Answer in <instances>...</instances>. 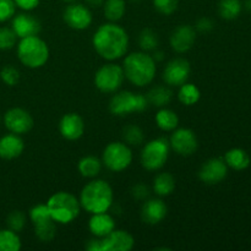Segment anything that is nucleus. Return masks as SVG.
Masks as SVG:
<instances>
[{
  "mask_svg": "<svg viewBox=\"0 0 251 251\" xmlns=\"http://www.w3.org/2000/svg\"><path fill=\"white\" fill-rule=\"evenodd\" d=\"M92 44L98 55L105 60H117L125 55L129 47V36L123 27L104 24L93 34Z\"/></svg>",
  "mask_w": 251,
  "mask_h": 251,
  "instance_id": "obj_1",
  "label": "nucleus"
},
{
  "mask_svg": "<svg viewBox=\"0 0 251 251\" xmlns=\"http://www.w3.org/2000/svg\"><path fill=\"white\" fill-rule=\"evenodd\" d=\"M123 70L130 82L144 87L150 85L156 76V61L145 51H135L125 58Z\"/></svg>",
  "mask_w": 251,
  "mask_h": 251,
  "instance_id": "obj_2",
  "label": "nucleus"
},
{
  "mask_svg": "<svg viewBox=\"0 0 251 251\" xmlns=\"http://www.w3.org/2000/svg\"><path fill=\"white\" fill-rule=\"evenodd\" d=\"M113 199V189L107 181L92 180L81 190L80 205L92 215L107 212L112 207Z\"/></svg>",
  "mask_w": 251,
  "mask_h": 251,
  "instance_id": "obj_3",
  "label": "nucleus"
},
{
  "mask_svg": "<svg viewBox=\"0 0 251 251\" xmlns=\"http://www.w3.org/2000/svg\"><path fill=\"white\" fill-rule=\"evenodd\" d=\"M47 206L51 218L55 221V223L60 225L71 223L80 215V201L76 199V196L66 191H59L51 195Z\"/></svg>",
  "mask_w": 251,
  "mask_h": 251,
  "instance_id": "obj_4",
  "label": "nucleus"
},
{
  "mask_svg": "<svg viewBox=\"0 0 251 251\" xmlns=\"http://www.w3.org/2000/svg\"><path fill=\"white\" fill-rule=\"evenodd\" d=\"M17 56L25 66L38 69L46 65L49 59L48 44L38 36L21 38L17 47Z\"/></svg>",
  "mask_w": 251,
  "mask_h": 251,
  "instance_id": "obj_5",
  "label": "nucleus"
},
{
  "mask_svg": "<svg viewBox=\"0 0 251 251\" xmlns=\"http://www.w3.org/2000/svg\"><path fill=\"white\" fill-rule=\"evenodd\" d=\"M149 100L144 95H135L130 91H122L113 96L109 102V110L118 117L144 112L149 107Z\"/></svg>",
  "mask_w": 251,
  "mask_h": 251,
  "instance_id": "obj_6",
  "label": "nucleus"
},
{
  "mask_svg": "<svg viewBox=\"0 0 251 251\" xmlns=\"http://www.w3.org/2000/svg\"><path fill=\"white\" fill-rule=\"evenodd\" d=\"M171 145L164 137H158L145 145L141 152V164L147 171H158L166 164Z\"/></svg>",
  "mask_w": 251,
  "mask_h": 251,
  "instance_id": "obj_7",
  "label": "nucleus"
},
{
  "mask_svg": "<svg viewBox=\"0 0 251 251\" xmlns=\"http://www.w3.org/2000/svg\"><path fill=\"white\" fill-rule=\"evenodd\" d=\"M102 162L109 171L123 172L131 164L132 152L124 142H112L103 151Z\"/></svg>",
  "mask_w": 251,
  "mask_h": 251,
  "instance_id": "obj_8",
  "label": "nucleus"
},
{
  "mask_svg": "<svg viewBox=\"0 0 251 251\" xmlns=\"http://www.w3.org/2000/svg\"><path fill=\"white\" fill-rule=\"evenodd\" d=\"M124 78L125 74L122 66L109 63L98 69L95 75V85L100 92L114 93L122 87Z\"/></svg>",
  "mask_w": 251,
  "mask_h": 251,
  "instance_id": "obj_9",
  "label": "nucleus"
},
{
  "mask_svg": "<svg viewBox=\"0 0 251 251\" xmlns=\"http://www.w3.org/2000/svg\"><path fill=\"white\" fill-rule=\"evenodd\" d=\"M169 145L178 154L188 157L195 153L199 147V141L193 130L181 127L172 134Z\"/></svg>",
  "mask_w": 251,
  "mask_h": 251,
  "instance_id": "obj_10",
  "label": "nucleus"
},
{
  "mask_svg": "<svg viewBox=\"0 0 251 251\" xmlns=\"http://www.w3.org/2000/svg\"><path fill=\"white\" fill-rule=\"evenodd\" d=\"M191 66L186 59L176 58L169 61L163 71V80L167 85L180 87L188 81Z\"/></svg>",
  "mask_w": 251,
  "mask_h": 251,
  "instance_id": "obj_11",
  "label": "nucleus"
},
{
  "mask_svg": "<svg viewBox=\"0 0 251 251\" xmlns=\"http://www.w3.org/2000/svg\"><path fill=\"white\" fill-rule=\"evenodd\" d=\"M4 124L12 134H27L33 127V118L22 108H12L5 113Z\"/></svg>",
  "mask_w": 251,
  "mask_h": 251,
  "instance_id": "obj_12",
  "label": "nucleus"
},
{
  "mask_svg": "<svg viewBox=\"0 0 251 251\" xmlns=\"http://www.w3.org/2000/svg\"><path fill=\"white\" fill-rule=\"evenodd\" d=\"M63 19L70 28L82 31L92 24V14L90 9L82 4H71L64 10Z\"/></svg>",
  "mask_w": 251,
  "mask_h": 251,
  "instance_id": "obj_13",
  "label": "nucleus"
},
{
  "mask_svg": "<svg viewBox=\"0 0 251 251\" xmlns=\"http://www.w3.org/2000/svg\"><path fill=\"white\" fill-rule=\"evenodd\" d=\"M135 239L126 230H113L105 237L100 238V251H130Z\"/></svg>",
  "mask_w": 251,
  "mask_h": 251,
  "instance_id": "obj_14",
  "label": "nucleus"
},
{
  "mask_svg": "<svg viewBox=\"0 0 251 251\" xmlns=\"http://www.w3.org/2000/svg\"><path fill=\"white\" fill-rule=\"evenodd\" d=\"M228 166L225 159L211 158L202 164L199 171V178L207 185H216L227 176Z\"/></svg>",
  "mask_w": 251,
  "mask_h": 251,
  "instance_id": "obj_15",
  "label": "nucleus"
},
{
  "mask_svg": "<svg viewBox=\"0 0 251 251\" xmlns=\"http://www.w3.org/2000/svg\"><path fill=\"white\" fill-rule=\"evenodd\" d=\"M196 41V31L190 25H181L176 27L171 34L169 43L176 53H186L193 48Z\"/></svg>",
  "mask_w": 251,
  "mask_h": 251,
  "instance_id": "obj_16",
  "label": "nucleus"
},
{
  "mask_svg": "<svg viewBox=\"0 0 251 251\" xmlns=\"http://www.w3.org/2000/svg\"><path fill=\"white\" fill-rule=\"evenodd\" d=\"M59 131L65 140L75 141L80 139L85 132V123L82 118L76 113H68L60 119Z\"/></svg>",
  "mask_w": 251,
  "mask_h": 251,
  "instance_id": "obj_17",
  "label": "nucleus"
},
{
  "mask_svg": "<svg viewBox=\"0 0 251 251\" xmlns=\"http://www.w3.org/2000/svg\"><path fill=\"white\" fill-rule=\"evenodd\" d=\"M12 29L19 38L37 36L41 32V22L29 14H19L12 20Z\"/></svg>",
  "mask_w": 251,
  "mask_h": 251,
  "instance_id": "obj_18",
  "label": "nucleus"
},
{
  "mask_svg": "<svg viewBox=\"0 0 251 251\" xmlns=\"http://www.w3.org/2000/svg\"><path fill=\"white\" fill-rule=\"evenodd\" d=\"M168 208L161 199H151L142 205L141 220L146 225L154 226L166 218Z\"/></svg>",
  "mask_w": 251,
  "mask_h": 251,
  "instance_id": "obj_19",
  "label": "nucleus"
},
{
  "mask_svg": "<svg viewBox=\"0 0 251 251\" xmlns=\"http://www.w3.org/2000/svg\"><path fill=\"white\" fill-rule=\"evenodd\" d=\"M24 140L17 134L5 135L0 139V158L14 159L21 156L24 152Z\"/></svg>",
  "mask_w": 251,
  "mask_h": 251,
  "instance_id": "obj_20",
  "label": "nucleus"
},
{
  "mask_svg": "<svg viewBox=\"0 0 251 251\" xmlns=\"http://www.w3.org/2000/svg\"><path fill=\"white\" fill-rule=\"evenodd\" d=\"M88 228L95 237L103 238L115 229V222L107 212L93 213L88 222Z\"/></svg>",
  "mask_w": 251,
  "mask_h": 251,
  "instance_id": "obj_21",
  "label": "nucleus"
},
{
  "mask_svg": "<svg viewBox=\"0 0 251 251\" xmlns=\"http://www.w3.org/2000/svg\"><path fill=\"white\" fill-rule=\"evenodd\" d=\"M225 162L228 167L235 171H244L250 166V157L242 149H232L226 153Z\"/></svg>",
  "mask_w": 251,
  "mask_h": 251,
  "instance_id": "obj_22",
  "label": "nucleus"
},
{
  "mask_svg": "<svg viewBox=\"0 0 251 251\" xmlns=\"http://www.w3.org/2000/svg\"><path fill=\"white\" fill-rule=\"evenodd\" d=\"M146 97L149 100L150 104H153L154 107L163 108L172 102L173 92H172L171 88L166 87V86H156V87L151 88L149 91Z\"/></svg>",
  "mask_w": 251,
  "mask_h": 251,
  "instance_id": "obj_23",
  "label": "nucleus"
},
{
  "mask_svg": "<svg viewBox=\"0 0 251 251\" xmlns=\"http://www.w3.org/2000/svg\"><path fill=\"white\" fill-rule=\"evenodd\" d=\"M176 189V179L171 173H159L153 180V190L158 196H169Z\"/></svg>",
  "mask_w": 251,
  "mask_h": 251,
  "instance_id": "obj_24",
  "label": "nucleus"
},
{
  "mask_svg": "<svg viewBox=\"0 0 251 251\" xmlns=\"http://www.w3.org/2000/svg\"><path fill=\"white\" fill-rule=\"evenodd\" d=\"M77 168L83 178H96L100 173L102 162L95 156H86L80 159Z\"/></svg>",
  "mask_w": 251,
  "mask_h": 251,
  "instance_id": "obj_25",
  "label": "nucleus"
},
{
  "mask_svg": "<svg viewBox=\"0 0 251 251\" xmlns=\"http://www.w3.org/2000/svg\"><path fill=\"white\" fill-rule=\"evenodd\" d=\"M156 123L163 131H173L179 124V118L176 112L167 108H162L156 114Z\"/></svg>",
  "mask_w": 251,
  "mask_h": 251,
  "instance_id": "obj_26",
  "label": "nucleus"
},
{
  "mask_svg": "<svg viewBox=\"0 0 251 251\" xmlns=\"http://www.w3.org/2000/svg\"><path fill=\"white\" fill-rule=\"evenodd\" d=\"M126 10L125 0H105L103 4L105 19L112 22H117L123 19Z\"/></svg>",
  "mask_w": 251,
  "mask_h": 251,
  "instance_id": "obj_27",
  "label": "nucleus"
},
{
  "mask_svg": "<svg viewBox=\"0 0 251 251\" xmlns=\"http://www.w3.org/2000/svg\"><path fill=\"white\" fill-rule=\"evenodd\" d=\"M242 12V2L239 0H220L218 14L225 20H235Z\"/></svg>",
  "mask_w": 251,
  "mask_h": 251,
  "instance_id": "obj_28",
  "label": "nucleus"
},
{
  "mask_svg": "<svg viewBox=\"0 0 251 251\" xmlns=\"http://www.w3.org/2000/svg\"><path fill=\"white\" fill-rule=\"evenodd\" d=\"M21 249V239L16 232L11 229L0 230V251H19Z\"/></svg>",
  "mask_w": 251,
  "mask_h": 251,
  "instance_id": "obj_29",
  "label": "nucleus"
},
{
  "mask_svg": "<svg viewBox=\"0 0 251 251\" xmlns=\"http://www.w3.org/2000/svg\"><path fill=\"white\" fill-rule=\"evenodd\" d=\"M201 93L198 86L194 83H184L180 86L178 98L184 105H194L200 100Z\"/></svg>",
  "mask_w": 251,
  "mask_h": 251,
  "instance_id": "obj_30",
  "label": "nucleus"
},
{
  "mask_svg": "<svg viewBox=\"0 0 251 251\" xmlns=\"http://www.w3.org/2000/svg\"><path fill=\"white\" fill-rule=\"evenodd\" d=\"M34 234H36V237L38 238L41 242H51L56 235L55 221L50 220L39 223V225H36L34 226Z\"/></svg>",
  "mask_w": 251,
  "mask_h": 251,
  "instance_id": "obj_31",
  "label": "nucleus"
},
{
  "mask_svg": "<svg viewBox=\"0 0 251 251\" xmlns=\"http://www.w3.org/2000/svg\"><path fill=\"white\" fill-rule=\"evenodd\" d=\"M159 44L158 36L151 28H144L139 34V46L142 50L151 51L156 50Z\"/></svg>",
  "mask_w": 251,
  "mask_h": 251,
  "instance_id": "obj_32",
  "label": "nucleus"
},
{
  "mask_svg": "<svg viewBox=\"0 0 251 251\" xmlns=\"http://www.w3.org/2000/svg\"><path fill=\"white\" fill-rule=\"evenodd\" d=\"M145 135L144 131L140 126L137 125H127L123 129V140L126 142V145L130 146H139L144 142Z\"/></svg>",
  "mask_w": 251,
  "mask_h": 251,
  "instance_id": "obj_33",
  "label": "nucleus"
},
{
  "mask_svg": "<svg viewBox=\"0 0 251 251\" xmlns=\"http://www.w3.org/2000/svg\"><path fill=\"white\" fill-rule=\"evenodd\" d=\"M29 218H31L33 226L39 225V223L42 222H46V221L53 220L47 203L46 205H44V203H39V205L33 206V207L31 208V211H29Z\"/></svg>",
  "mask_w": 251,
  "mask_h": 251,
  "instance_id": "obj_34",
  "label": "nucleus"
},
{
  "mask_svg": "<svg viewBox=\"0 0 251 251\" xmlns=\"http://www.w3.org/2000/svg\"><path fill=\"white\" fill-rule=\"evenodd\" d=\"M6 225L9 229L19 233L26 226V215L22 211H12L6 218Z\"/></svg>",
  "mask_w": 251,
  "mask_h": 251,
  "instance_id": "obj_35",
  "label": "nucleus"
},
{
  "mask_svg": "<svg viewBox=\"0 0 251 251\" xmlns=\"http://www.w3.org/2000/svg\"><path fill=\"white\" fill-rule=\"evenodd\" d=\"M17 36L14 29L9 27H1L0 28V49L1 50H7L11 49L16 44Z\"/></svg>",
  "mask_w": 251,
  "mask_h": 251,
  "instance_id": "obj_36",
  "label": "nucleus"
},
{
  "mask_svg": "<svg viewBox=\"0 0 251 251\" xmlns=\"http://www.w3.org/2000/svg\"><path fill=\"white\" fill-rule=\"evenodd\" d=\"M179 5V0H153V6L159 14L172 15L176 11Z\"/></svg>",
  "mask_w": 251,
  "mask_h": 251,
  "instance_id": "obj_37",
  "label": "nucleus"
},
{
  "mask_svg": "<svg viewBox=\"0 0 251 251\" xmlns=\"http://www.w3.org/2000/svg\"><path fill=\"white\" fill-rule=\"evenodd\" d=\"M0 77L7 86H15L20 81V71L15 66L6 65L2 68L1 73H0Z\"/></svg>",
  "mask_w": 251,
  "mask_h": 251,
  "instance_id": "obj_38",
  "label": "nucleus"
},
{
  "mask_svg": "<svg viewBox=\"0 0 251 251\" xmlns=\"http://www.w3.org/2000/svg\"><path fill=\"white\" fill-rule=\"evenodd\" d=\"M16 5L14 0H0V22H5L15 15Z\"/></svg>",
  "mask_w": 251,
  "mask_h": 251,
  "instance_id": "obj_39",
  "label": "nucleus"
},
{
  "mask_svg": "<svg viewBox=\"0 0 251 251\" xmlns=\"http://www.w3.org/2000/svg\"><path fill=\"white\" fill-rule=\"evenodd\" d=\"M131 193L132 196H134L135 199H137V200H145V199L149 198L150 195L149 188H147L145 184H137V185H135L134 188H132Z\"/></svg>",
  "mask_w": 251,
  "mask_h": 251,
  "instance_id": "obj_40",
  "label": "nucleus"
},
{
  "mask_svg": "<svg viewBox=\"0 0 251 251\" xmlns=\"http://www.w3.org/2000/svg\"><path fill=\"white\" fill-rule=\"evenodd\" d=\"M15 5L25 11H31L34 10L39 5V0H14Z\"/></svg>",
  "mask_w": 251,
  "mask_h": 251,
  "instance_id": "obj_41",
  "label": "nucleus"
},
{
  "mask_svg": "<svg viewBox=\"0 0 251 251\" xmlns=\"http://www.w3.org/2000/svg\"><path fill=\"white\" fill-rule=\"evenodd\" d=\"M213 26H215V24H213L212 20L208 19V17H201V19L198 20V22H196V28L200 32H210L211 29L213 28Z\"/></svg>",
  "mask_w": 251,
  "mask_h": 251,
  "instance_id": "obj_42",
  "label": "nucleus"
},
{
  "mask_svg": "<svg viewBox=\"0 0 251 251\" xmlns=\"http://www.w3.org/2000/svg\"><path fill=\"white\" fill-rule=\"evenodd\" d=\"M105 0H85L86 4L90 7H100L104 4Z\"/></svg>",
  "mask_w": 251,
  "mask_h": 251,
  "instance_id": "obj_43",
  "label": "nucleus"
},
{
  "mask_svg": "<svg viewBox=\"0 0 251 251\" xmlns=\"http://www.w3.org/2000/svg\"><path fill=\"white\" fill-rule=\"evenodd\" d=\"M152 58H153L154 61H162L164 59V53L161 50H154V54Z\"/></svg>",
  "mask_w": 251,
  "mask_h": 251,
  "instance_id": "obj_44",
  "label": "nucleus"
},
{
  "mask_svg": "<svg viewBox=\"0 0 251 251\" xmlns=\"http://www.w3.org/2000/svg\"><path fill=\"white\" fill-rule=\"evenodd\" d=\"M245 9L249 14H251V0H245Z\"/></svg>",
  "mask_w": 251,
  "mask_h": 251,
  "instance_id": "obj_45",
  "label": "nucleus"
},
{
  "mask_svg": "<svg viewBox=\"0 0 251 251\" xmlns=\"http://www.w3.org/2000/svg\"><path fill=\"white\" fill-rule=\"evenodd\" d=\"M63 1H65V2H74V1H76V0H63Z\"/></svg>",
  "mask_w": 251,
  "mask_h": 251,
  "instance_id": "obj_46",
  "label": "nucleus"
},
{
  "mask_svg": "<svg viewBox=\"0 0 251 251\" xmlns=\"http://www.w3.org/2000/svg\"><path fill=\"white\" fill-rule=\"evenodd\" d=\"M130 1H132V2H140V1H141V0H130Z\"/></svg>",
  "mask_w": 251,
  "mask_h": 251,
  "instance_id": "obj_47",
  "label": "nucleus"
}]
</instances>
